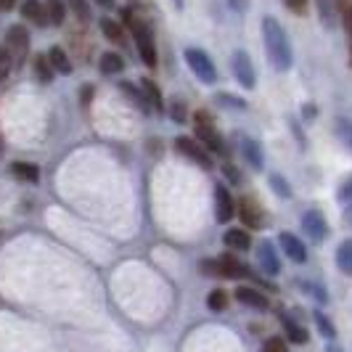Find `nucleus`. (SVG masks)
<instances>
[{
    "label": "nucleus",
    "mask_w": 352,
    "mask_h": 352,
    "mask_svg": "<svg viewBox=\"0 0 352 352\" xmlns=\"http://www.w3.org/2000/svg\"><path fill=\"white\" fill-rule=\"evenodd\" d=\"M263 40H265V51L270 64L278 72H286L294 64V51H292V40L289 32L283 30V24L276 16H265L263 19Z\"/></svg>",
    "instance_id": "nucleus-1"
},
{
    "label": "nucleus",
    "mask_w": 352,
    "mask_h": 352,
    "mask_svg": "<svg viewBox=\"0 0 352 352\" xmlns=\"http://www.w3.org/2000/svg\"><path fill=\"white\" fill-rule=\"evenodd\" d=\"M124 21L130 24V32H133V37H135V48H138V53H141L143 64L148 67V69H154L157 67V43H154V32H151V27L143 21L133 8H127L124 11Z\"/></svg>",
    "instance_id": "nucleus-2"
},
{
    "label": "nucleus",
    "mask_w": 352,
    "mask_h": 352,
    "mask_svg": "<svg viewBox=\"0 0 352 352\" xmlns=\"http://www.w3.org/2000/svg\"><path fill=\"white\" fill-rule=\"evenodd\" d=\"M194 133H196V141L201 143L207 151H223L226 148V143L220 138V133H217V127H214V120H212L210 111H196L194 114Z\"/></svg>",
    "instance_id": "nucleus-3"
},
{
    "label": "nucleus",
    "mask_w": 352,
    "mask_h": 352,
    "mask_svg": "<svg viewBox=\"0 0 352 352\" xmlns=\"http://www.w3.org/2000/svg\"><path fill=\"white\" fill-rule=\"evenodd\" d=\"M186 56V64H188V69L194 72L196 77L204 82V85H214L217 82V69H214V64H212V58L207 53L201 51V48H188V51L183 53Z\"/></svg>",
    "instance_id": "nucleus-4"
},
{
    "label": "nucleus",
    "mask_w": 352,
    "mask_h": 352,
    "mask_svg": "<svg viewBox=\"0 0 352 352\" xmlns=\"http://www.w3.org/2000/svg\"><path fill=\"white\" fill-rule=\"evenodd\" d=\"M230 69H233V77H236V82H239L241 88L252 90L254 85H257V72H254V64H252L249 53H244V51L233 53V58H230Z\"/></svg>",
    "instance_id": "nucleus-5"
},
{
    "label": "nucleus",
    "mask_w": 352,
    "mask_h": 352,
    "mask_svg": "<svg viewBox=\"0 0 352 352\" xmlns=\"http://www.w3.org/2000/svg\"><path fill=\"white\" fill-rule=\"evenodd\" d=\"M175 151H177V154H183L186 159H191V162H194V164H199L201 170H210V167H212L210 151H207V148H204L199 141L188 138V135H180V138H177Z\"/></svg>",
    "instance_id": "nucleus-6"
},
{
    "label": "nucleus",
    "mask_w": 352,
    "mask_h": 352,
    "mask_svg": "<svg viewBox=\"0 0 352 352\" xmlns=\"http://www.w3.org/2000/svg\"><path fill=\"white\" fill-rule=\"evenodd\" d=\"M302 228H305V236L313 244H320L329 236V220L320 210H307L302 214Z\"/></svg>",
    "instance_id": "nucleus-7"
},
{
    "label": "nucleus",
    "mask_w": 352,
    "mask_h": 352,
    "mask_svg": "<svg viewBox=\"0 0 352 352\" xmlns=\"http://www.w3.org/2000/svg\"><path fill=\"white\" fill-rule=\"evenodd\" d=\"M236 212H239L244 228H260V226H263V207H260L252 196H244V199L236 204Z\"/></svg>",
    "instance_id": "nucleus-8"
},
{
    "label": "nucleus",
    "mask_w": 352,
    "mask_h": 352,
    "mask_svg": "<svg viewBox=\"0 0 352 352\" xmlns=\"http://www.w3.org/2000/svg\"><path fill=\"white\" fill-rule=\"evenodd\" d=\"M236 214V201H233V196L226 186H214V217H217V223H228L230 217Z\"/></svg>",
    "instance_id": "nucleus-9"
},
{
    "label": "nucleus",
    "mask_w": 352,
    "mask_h": 352,
    "mask_svg": "<svg viewBox=\"0 0 352 352\" xmlns=\"http://www.w3.org/2000/svg\"><path fill=\"white\" fill-rule=\"evenodd\" d=\"M257 265L263 267L265 276H278L281 273V260H278V252L273 247V241H263L257 247Z\"/></svg>",
    "instance_id": "nucleus-10"
},
{
    "label": "nucleus",
    "mask_w": 352,
    "mask_h": 352,
    "mask_svg": "<svg viewBox=\"0 0 352 352\" xmlns=\"http://www.w3.org/2000/svg\"><path fill=\"white\" fill-rule=\"evenodd\" d=\"M278 244H281L283 254H286L292 263H297V265L307 263V247L302 244L294 233H281V236H278Z\"/></svg>",
    "instance_id": "nucleus-11"
},
{
    "label": "nucleus",
    "mask_w": 352,
    "mask_h": 352,
    "mask_svg": "<svg viewBox=\"0 0 352 352\" xmlns=\"http://www.w3.org/2000/svg\"><path fill=\"white\" fill-rule=\"evenodd\" d=\"M8 51L16 53V58H24L27 51H30V32H27V27L24 24H14V27H8Z\"/></svg>",
    "instance_id": "nucleus-12"
},
{
    "label": "nucleus",
    "mask_w": 352,
    "mask_h": 352,
    "mask_svg": "<svg viewBox=\"0 0 352 352\" xmlns=\"http://www.w3.org/2000/svg\"><path fill=\"white\" fill-rule=\"evenodd\" d=\"M239 151H241V157L247 159V164L252 167V170H263L265 159H263L260 143L247 138V135H239Z\"/></svg>",
    "instance_id": "nucleus-13"
},
{
    "label": "nucleus",
    "mask_w": 352,
    "mask_h": 352,
    "mask_svg": "<svg viewBox=\"0 0 352 352\" xmlns=\"http://www.w3.org/2000/svg\"><path fill=\"white\" fill-rule=\"evenodd\" d=\"M21 16L30 19L35 27H48V24H51L48 8H45V3H40V0H24V3H21Z\"/></svg>",
    "instance_id": "nucleus-14"
},
{
    "label": "nucleus",
    "mask_w": 352,
    "mask_h": 352,
    "mask_svg": "<svg viewBox=\"0 0 352 352\" xmlns=\"http://www.w3.org/2000/svg\"><path fill=\"white\" fill-rule=\"evenodd\" d=\"M233 297H236V302H241L247 307H254V310H265L267 307V297H265L263 292L252 289V286H239Z\"/></svg>",
    "instance_id": "nucleus-15"
},
{
    "label": "nucleus",
    "mask_w": 352,
    "mask_h": 352,
    "mask_svg": "<svg viewBox=\"0 0 352 352\" xmlns=\"http://www.w3.org/2000/svg\"><path fill=\"white\" fill-rule=\"evenodd\" d=\"M226 247L233 252H247L252 247V236L244 228H228L226 230Z\"/></svg>",
    "instance_id": "nucleus-16"
},
{
    "label": "nucleus",
    "mask_w": 352,
    "mask_h": 352,
    "mask_svg": "<svg viewBox=\"0 0 352 352\" xmlns=\"http://www.w3.org/2000/svg\"><path fill=\"white\" fill-rule=\"evenodd\" d=\"M48 58H51V67L58 74H69L72 69H74V64H72V56L61 45H53L51 51H48Z\"/></svg>",
    "instance_id": "nucleus-17"
},
{
    "label": "nucleus",
    "mask_w": 352,
    "mask_h": 352,
    "mask_svg": "<svg viewBox=\"0 0 352 352\" xmlns=\"http://www.w3.org/2000/svg\"><path fill=\"white\" fill-rule=\"evenodd\" d=\"M217 263H220V273H223V278H241V276H247V267L239 263L233 254H223V257H217Z\"/></svg>",
    "instance_id": "nucleus-18"
},
{
    "label": "nucleus",
    "mask_w": 352,
    "mask_h": 352,
    "mask_svg": "<svg viewBox=\"0 0 352 352\" xmlns=\"http://www.w3.org/2000/svg\"><path fill=\"white\" fill-rule=\"evenodd\" d=\"M318 14L329 30H334L339 21V0H318Z\"/></svg>",
    "instance_id": "nucleus-19"
},
{
    "label": "nucleus",
    "mask_w": 352,
    "mask_h": 352,
    "mask_svg": "<svg viewBox=\"0 0 352 352\" xmlns=\"http://www.w3.org/2000/svg\"><path fill=\"white\" fill-rule=\"evenodd\" d=\"M101 32L109 43H114V45H124V30L120 21H114L111 16L101 19Z\"/></svg>",
    "instance_id": "nucleus-20"
},
{
    "label": "nucleus",
    "mask_w": 352,
    "mask_h": 352,
    "mask_svg": "<svg viewBox=\"0 0 352 352\" xmlns=\"http://www.w3.org/2000/svg\"><path fill=\"white\" fill-rule=\"evenodd\" d=\"M141 88H143V96H146V101L151 109H157V111H164V101H162V90L157 88V82L151 80V77H143L141 80Z\"/></svg>",
    "instance_id": "nucleus-21"
},
{
    "label": "nucleus",
    "mask_w": 352,
    "mask_h": 352,
    "mask_svg": "<svg viewBox=\"0 0 352 352\" xmlns=\"http://www.w3.org/2000/svg\"><path fill=\"white\" fill-rule=\"evenodd\" d=\"M32 69H35L37 80H40L43 85L53 82V67H51V58H48V53H37L35 61H32Z\"/></svg>",
    "instance_id": "nucleus-22"
},
{
    "label": "nucleus",
    "mask_w": 352,
    "mask_h": 352,
    "mask_svg": "<svg viewBox=\"0 0 352 352\" xmlns=\"http://www.w3.org/2000/svg\"><path fill=\"white\" fill-rule=\"evenodd\" d=\"M336 265L344 276H352V239L342 241L339 249H336Z\"/></svg>",
    "instance_id": "nucleus-23"
},
{
    "label": "nucleus",
    "mask_w": 352,
    "mask_h": 352,
    "mask_svg": "<svg viewBox=\"0 0 352 352\" xmlns=\"http://www.w3.org/2000/svg\"><path fill=\"white\" fill-rule=\"evenodd\" d=\"M98 67H101V72L104 74H120V72H124V58L120 56V53H104L101 56V61H98Z\"/></svg>",
    "instance_id": "nucleus-24"
},
{
    "label": "nucleus",
    "mask_w": 352,
    "mask_h": 352,
    "mask_svg": "<svg viewBox=\"0 0 352 352\" xmlns=\"http://www.w3.org/2000/svg\"><path fill=\"white\" fill-rule=\"evenodd\" d=\"M11 173L19 180H27V183H37V177H40V170H37L35 164H27V162H14L11 164Z\"/></svg>",
    "instance_id": "nucleus-25"
},
{
    "label": "nucleus",
    "mask_w": 352,
    "mask_h": 352,
    "mask_svg": "<svg viewBox=\"0 0 352 352\" xmlns=\"http://www.w3.org/2000/svg\"><path fill=\"white\" fill-rule=\"evenodd\" d=\"M45 8H48L51 24L61 27V24L67 21V3H64V0H45Z\"/></svg>",
    "instance_id": "nucleus-26"
},
{
    "label": "nucleus",
    "mask_w": 352,
    "mask_h": 352,
    "mask_svg": "<svg viewBox=\"0 0 352 352\" xmlns=\"http://www.w3.org/2000/svg\"><path fill=\"white\" fill-rule=\"evenodd\" d=\"M281 323H283V329H286V334H289L292 342H297V344H305V342H307V331L302 329L300 323H294L289 316H281Z\"/></svg>",
    "instance_id": "nucleus-27"
},
{
    "label": "nucleus",
    "mask_w": 352,
    "mask_h": 352,
    "mask_svg": "<svg viewBox=\"0 0 352 352\" xmlns=\"http://www.w3.org/2000/svg\"><path fill=\"white\" fill-rule=\"evenodd\" d=\"M72 16H77L80 24H88L93 19V8H90V0H69Z\"/></svg>",
    "instance_id": "nucleus-28"
},
{
    "label": "nucleus",
    "mask_w": 352,
    "mask_h": 352,
    "mask_svg": "<svg viewBox=\"0 0 352 352\" xmlns=\"http://www.w3.org/2000/svg\"><path fill=\"white\" fill-rule=\"evenodd\" d=\"M207 307H210L212 313H223V310L228 307V294H226L223 289L210 292V297H207Z\"/></svg>",
    "instance_id": "nucleus-29"
},
{
    "label": "nucleus",
    "mask_w": 352,
    "mask_h": 352,
    "mask_svg": "<svg viewBox=\"0 0 352 352\" xmlns=\"http://www.w3.org/2000/svg\"><path fill=\"white\" fill-rule=\"evenodd\" d=\"M316 326H318V331H320V334L326 336V339H334L336 336V326L334 323H331V320H329V318L323 316V313H316Z\"/></svg>",
    "instance_id": "nucleus-30"
},
{
    "label": "nucleus",
    "mask_w": 352,
    "mask_h": 352,
    "mask_svg": "<svg viewBox=\"0 0 352 352\" xmlns=\"http://www.w3.org/2000/svg\"><path fill=\"white\" fill-rule=\"evenodd\" d=\"M270 186H273V191L283 199H292V188H289V183H286V177L281 175H270Z\"/></svg>",
    "instance_id": "nucleus-31"
},
{
    "label": "nucleus",
    "mask_w": 352,
    "mask_h": 352,
    "mask_svg": "<svg viewBox=\"0 0 352 352\" xmlns=\"http://www.w3.org/2000/svg\"><path fill=\"white\" fill-rule=\"evenodd\" d=\"M11 58H14L11 51L0 45V80H6V77L11 74V67H14V64H11Z\"/></svg>",
    "instance_id": "nucleus-32"
},
{
    "label": "nucleus",
    "mask_w": 352,
    "mask_h": 352,
    "mask_svg": "<svg viewBox=\"0 0 352 352\" xmlns=\"http://www.w3.org/2000/svg\"><path fill=\"white\" fill-rule=\"evenodd\" d=\"M263 352H289V347H286V342L281 336H273L263 344Z\"/></svg>",
    "instance_id": "nucleus-33"
},
{
    "label": "nucleus",
    "mask_w": 352,
    "mask_h": 352,
    "mask_svg": "<svg viewBox=\"0 0 352 352\" xmlns=\"http://www.w3.org/2000/svg\"><path fill=\"white\" fill-rule=\"evenodd\" d=\"M170 114H173V120H175L177 124L186 122V104H183V101H173V106H170Z\"/></svg>",
    "instance_id": "nucleus-34"
},
{
    "label": "nucleus",
    "mask_w": 352,
    "mask_h": 352,
    "mask_svg": "<svg viewBox=\"0 0 352 352\" xmlns=\"http://www.w3.org/2000/svg\"><path fill=\"white\" fill-rule=\"evenodd\" d=\"M201 267H204V273L212 276V278H223V273H220V263H217V260H204Z\"/></svg>",
    "instance_id": "nucleus-35"
},
{
    "label": "nucleus",
    "mask_w": 352,
    "mask_h": 352,
    "mask_svg": "<svg viewBox=\"0 0 352 352\" xmlns=\"http://www.w3.org/2000/svg\"><path fill=\"white\" fill-rule=\"evenodd\" d=\"M217 101H223L226 106H233V109H247V101H244V98H233V96H217Z\"/></svg>",
    "instance_id": "nucleus-36"
},
{
    "label": "nucleus",
    "mask_w": 352,
    "mask_h": 352,
    "mask_svg": "<svg viewBox=\"0 0 352 352\" xmlns=\"http://www.w3.org/2000/svg\"><path fill=\"white\" fill-rule=\"evenodd\" d=\"M286 6H289V11H294V14H302L305 11V6H307V0H283Z\"/></svg>",
    "instance_id": "nucleus-37"
},
{
    "label": "nucleus",
    "mask_w": 352,
    "mask_h": 352,
    "mask_svg": "<svg viewBox=\"0 0 352 352\" xmlns=\"http://www.w3.org/2000/svg\"><path fill=\"white\" fill-rule=\"evenodd\" d=\"M344 27H347V43H350V53H352V8L344 16Z\"/></svg>",
    "instance_id": "nucleus-38"
},
{
    "label": "nucleus",
    "mask_w": 352,
    "mask_h": 352,
    "mask_svg": "<svg viewBox=\"0 0 352 352\" xmlns=\"http://www.w3.org/2000/svg\"><path fill=\"white\" fill-rule=\"evenodd\" d=\"M16 6V0H0V11H11Z\"/></svg>",
    "instance_id": "nucleus-39"
},
{
    "label": "nucleus",
    "mask_w": 352,
    "mask_h": 352,
    "mask_svg": "<svg viewBox=\"0 0 352 352\" xmlns=\"http://www.w3.org/2000/svg\"><path fill=\"white\" fill-rule=\"evenodd\" d=\"M93 3H98L101 8H114V0H93Z\"/></svg>",
    "instance_id": "nucleus-40"
},
{
    "label": "nucleus",
    "mask_w": 352,
    "mask_h": 352,
    "mask_svg": "<svg viewBox=\"0 0 352 352\" xmlns=\"http://www.w3.org/2000/svg\"><path fill=\"white\" fill-rule=\"evenodd\" d=\"M344 220H347V223L352 226V204L347 207V212H344Z\"/></svg>",
    "instance_id": "nucleus-41"
},
{
    "label": "nucleus",
    "mask_w": 352,
    "mask_h": 352,
    "mask_svg": "<svg viewBox=\"0 0 352 352\" xmlns=\"http://www.w3.org/2000/svg\"><path fill=\"white\" fill-rule=\"evenodd\" d=\"M326 352H344V350H339L336 344H329V347H326Z\"/></svg>",
    "instance_id": "nucleus-42"
}]
</instances>
